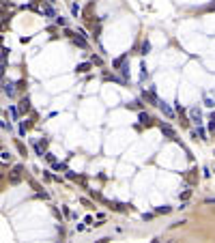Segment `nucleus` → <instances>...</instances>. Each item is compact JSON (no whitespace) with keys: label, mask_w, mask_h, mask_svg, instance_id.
<instances>
[{"label":"nucleus","mask_w":215,"mask_h":243,"mask_svg":"<svg viewBox=\"0 0 215 243\" xmlns=\"http://www.w3.org/2000/svg\"><path fill=\"white\" fill-rule=\"evenodd\" d=\"M22 172H24V168H22V166H15V168H13V172H11V179H9V181H11L13 185H15V183H20V181H22Z\"/></svg>","instance_id":"nucleus-1"},{"label":"nucleus","mask_w":215,"mask_h":243,"mask_svg":"<svg viewBox=\"0 0 215 243\" xmlns=\"http://www.w3.org/2000/svg\"><path fill=\"white\" fill-rule=\"evenodd\" d=\"M189 114H192V121L194 123H202V114H200V110H198V108H192V110H189Z\"/></svg>","instance_id":"nucleus-2"},{"label":"nucleus","mask_w":215,"mask_h":243,"mask_svg":"<svg viewBox=\"0 0 215 243\" xmlns=\"http://www.w3.org/2000/svg\"><path fill=\"white\" fill-rule=\"evenodd\" d=\"M39 13L48 15V17H58V15H56V11L52 9V4H50V7H48V4H45V7H41V9H39Z\"/></svg>","instance_id":"nucleus-3"},{"label":"nucleus","mask_w":215,"mask_h":243,"mask_svg":"<svg viewBox=\"0 0 215 243\" xmlns=\"http://www.w3.org/2000/svg\"><path fill=\"white\" fill-rule=\"evenodd\" d=\"M2 93H4V95H9V97H13V93H15V84H13V82H4Z\"/></svg>","instance_id":"nucleus-4"},{"label":"nucleus","mask_w":215,"mask_h":243,"mask_svg":"<svg viewBox=\"0 0 215 243\" xmlns=\"http://www.w3.org/2000/svg\"><path fill=\"white\" fill-rule=\"evenodd\" d=\"M157 105H159V108H161V112H164V114H166V116H170V119H172V116H174V112H172V108H170V105H168V103H164V101H159V103H157Z\"/></svg>","instance_id":"nucleus-5"},{"label":"nucleus","mask_w":215,"mask_h":243,"mask_svg":"<svg viewBox=\"0 0 215 243\" xmlns=\"http://www.w3.org/2000/svg\"><path fill=\"white\" fill-rule=\"evenodd\" d=\"M28 108H30V99L28 97H24L22 101H20V112L24 114V112H28Z\"/></svg>","instance_id":"nucleus-6"},{"label":"nucleus","mask_w":215,"mask_h":243,"mask_svg":"<svg viewBox=\"0 0 215 243\" xmlns=\"http://www.w3.org/2000/svg\"><path fill=\"white\" fill-rule=\"evenodd\" d=\"M161 131H164V136H168V138H174V129L170 127V125H161Z\"/></svg>","instance_id":"nucleus-7"},{"label":"nucleus","mask_w":215,"mask_h":243,"mask_svg":"<svg viewBox=\"0 0 215 243\" xmlns=\"http://www.w3.org/2000/svg\"><path fill=\"white\" fill-rule=\"evenodd\" d=\"M88 69H91V62H82V65H78L75 71H78V73H86Z\"/></svg>","instance_id":"nucleus-8"},{"label":"nucleus","mask_w":215,"mask_h":243,"mask_svg":"<svg viewBox=\"0 0 215 243\" xmlns=\"http://www.w3.org/2000/svg\"><path fill=\"white\" fill-rule=\"evenodd\" d=\"M73 43H75V45H80V48H86V45H88L84 37H73Z\"/></svg>","instance_id":"nucleus-9"},{"label":"nucleus","mask_w":215,"mask_h":243,"mask_svg":"<svg viewBox=\"0 0 215 243\" xmlns=\"http://www.w3.org/2000/svg\"><path fill=\"white\" fill-rule=\"evenodd\" d=\"M140 123L142 125H151V116L146 112H140Z\"/></svg>","instance_id":"nucleus-10"},{"label":"nucleus","mask_w":215,"mask_h":243,"mask_svg":"<svg viewBox=\"0 0 215 243\" xmlns=\"http://www.w3.org/2000/svg\"><path fill=\"white\" fill-rule=\"evenodd\" d=\"M172 209H170V206H157L155 209V213H170Z\"/></svg>","instance_id":"nucleus-11"},{"label":"nucleus","mask_w":215,"mask_h":243,"mask_svg":"<svg viewBox=\"0 0 215 243\" xmlns=\"http://www.w3.org/2000/svg\"><path fill=\"white\" fill-rule=\"evenodd\" d=\"M148 52H151V43L144 41V43H142V54H148Z\"/></svg>","instance_id":"nucleus-12"},{"label":"nucleus","mask_w":215,"mask_h":243,"mask_svg":"<svg viewBox=\"0 0 215 243\" xmlns=\"http://www.w3.org/2000/svg\"><path fill=\"white\" fill-rule=\"evenodd\" d=\"M71 13H73V15L78 17V15H80V4H75V2L71 4Z\"/></svg>","instance_id":"nucleus-13"},{"label":"nucleus","mask_w":215,"mask_h":243,"mask_svg":"<svg viewBox=\"0 0 215 243\" xmlns=\"http://www.w3.org/2000/svg\"><path fill=\"white\" fill-rule=\"evenodd\" d=\"M198 136H200V140H207V131H204L200 125H198Z\"/></svg>","instance_id":"nucleus-14"},{"label":"nucleus","mask_w":215,"mask_h":243,"mask_svg":"<svg viewBox=\"0 0 215 243\" xmlns=\"http://www.w3.org/2000/svg\"><path fill=\"white\" fill-rule=\"evenodd\" d=\"M9 159H11V153H9V151H2V161H9Z\"/></svg>","instance_id":"nucleus-15"},{"label":"nucleus","mask_w":215,"mask_h":243,"mask_svg":"<svg viewBox=\"0 0 215 243\" xmlns=\"http://www.w3.org/2000/svg\"><path fill=\"white\" fill-rule=\"evenodd\" d=\"M56 24H58V26H65V17L58 15V17H56Z\"/></svg>","instance_id":"nucleus-16"},{"label":"nucleus","mask_w":215,"mask_h":243,"mask_svg":"<svg viewBox=\"0 0 215 243\" xmlns=\"http://www.w3.org/2000/svg\"><path fill=\"white\" fill-rule=\"evenodd\" d=\"M9 112H11V119H17V110H15V108L11 105V108H9Z\"/></svg>","instance_id":"nucleus-17"},{"label":"nucleus","mask_w":215,"mask_h":243,"mask_svg":"<svg viewBox=\"0 0 215 243\" xmlns=\"http://www.w3.org/2000/svg\"><path fill=\"white\" fill-rule=\"evenodd\" d=\"M45 157H48V161H52V164H56V157H54L52 153H45Z\"/></svg>","instance_id":"nucleus-18"},{"label":"nucleus","mask_w":215,"mask_h":243,"mask_svg":"<svg viewBox=\"0 0 215 243\" xmlns=\"http://www.w3.org/2000/svg\"><path fill=\"white\" fill-rule=\"evenodd\" d=\"M17 151H20L22 155H26V149H24V144H20V142H17Z\"/></svg>","instance_id":"nucleus-19"},{"label":"nucleus","mask_w":215,"mask_h":243,"mask_svg":"<svg viewBox=\"0 0 215 243\" xmlns=\"http://www.w3.org/2000/svg\"><path fill=\"white\" fill-rule=\"evenodd\" d=\"M207 204H215V198H207Z\"/></svg>","instance_id":"nucleus-20"},{"label":"nucleus","mask_w":215,"mask_h":243,"mask_svg":"<svg viewBox=\"0 0 215 243\" xmlns=\"http://www.w3.org/2000/svg\"><path fill=\"white\" fill-rule=\"evenodd\" d=\"M209 129H211V131H213V133H215V121H213V123H211V125H209Z\"/></svg>","instance_id":"nucleus-21"},{"label":"nucleus","mask_w":215,"mask_h":243,"mask_svg":"<svg viewBox=\"0 0 215 243\" xmlns=\"http://www.w3.org/2000/svg\"><path fill=\"white\" fill-rule=\"evenodd\" d=\"M4 2H9V0H4Z\"/></svg>","instance_id":"nucleus-22"},{"label":"nucleus","mask_w":215,"mask_h":243,"mask_svg":"<svg viewBox=\"0 0 215 243\" xmlns=\"http://www.w3.org/2000/svg\"><path fill=\"white\" fill-rule=\"evenodd\" d=\"M213 155H215V153H213Z\"/></svg>","instance_id":"nucleus-23"}]
</instances>
